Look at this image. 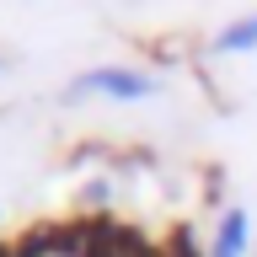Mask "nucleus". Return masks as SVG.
<instances>
[{
    "mask_svg": "<svg viewBox=\"0 0 257 257\" xmlns=\"http://www.w3.org/2000/svg\"><path fill=\"white\" fill-rule=\"evenodd\" d=\"M75 96H107V102H145L156 91V75L145 70H128V64H96V70H80L70 80Z\"/></svg>",
    "mask_w": 257,
    "mask_h": 257,
    "instance_id": "nucleus-1",
    "label": "nucleus"
},
{
    "mask_svg": "<svg viewBox=\"0 0 257 257\" xmlns=\"http://www.w3.org/2000/svg\"><path fill=\"white\" fill-rule=\"evenodd\" d=\"M252 48H257V11L236 16L230 27L214 32V54H252Z\"/></svg>",
    "mask_w": 257,
    "mask_h": 257,
    "instance_id": "nucleus-2",
    "label": "nucleus"
},
{
    "mask_svg": "<svg viewBox=\"0 0 257 257\" xmlns=\"http://www.w3.org/2000/svg\"><path fill=\"white\" fill-rule=\"evenodd\" d=\"M246 246V209H225L220 236H214V257H241Z\"/></svg>",
    "mask_w": 257,
    "mask_h": 257,
    "instance_id": "nucleus-3",
    "label": "nucleus"
},
{
    "mask_svg": "<svg viewBox=\"0 0 257 257\" xmlns=\"http://www.w3.org/2000/svg\"><path fill=\"white\" fill-rule=\"evenodd\" d=\"M0 70H6V59H0Z\"/></svg>",
    "mask_w": 257,
    "mask_h": 257,
    "instance_id": "nucleus-4",
    "label": "nucleus"
}]
</instances>
